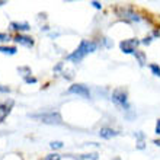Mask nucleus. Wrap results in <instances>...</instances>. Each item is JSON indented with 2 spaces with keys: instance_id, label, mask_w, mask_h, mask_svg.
Instances as JSON below:
<instances>
[{
  "instance_id": "nucleus-3",
  "label": "nucleus",
  "mask_w": 160,
  "mask_h": 160,
  "mask_svg": "<svg viewBox=\"0 0 160 160\" xmlns=\"http://www.w3.org/2000/svg\"><path fill=\"white\" fill-rule=\"evenodd\" d=\"M112 102L115 105L121 106V108H128V98H127V92L124 89H117L112 93Z\"/></svg>"
},
{
  "instance_id": "nucleus-15",
  "label": "nucleus",
  "mask_w": 160,
  "mask_h": 160,
  "mask_svg": "<svg viewBox=\"0 0 160 160\" xmlns=\"http://www.w3.org/2000/svg\"><path fill=\"white\" fill-rule=\"evenodd\" d=\"M25 82L26 83H37V79L35 77H25Z\"/></svg>"
},
{
  "instance_id": "nucleus-17",
  "label": "nucleus",
  "mask_w": 160,
  "mask_h": 160,
  "mask_svg": "<svg viewBox=\"0 0 160 160\" xmlns=\"http://www.w3.org/2000/svg\"><path fill=\"white\" fill-rule=\"evenodd\" d=\"M92 4H93V8H96V9H101L102 8V4L99 3V2H92Z\"/></svg>"
},
{
  "instance_id": "nucleus-2",
  "label": "nucleus",
  "mask_w": 160,
  "mask_h": 160,
  "mask_svg": "<svg viewBox=\"0 0 160 160\" xmlns=\"http://www.w3.org/2000/svg\"><path fill=\"white\" fill-rule=\"evenodd\" d=\"M31 118L34 119H38V121L44 122V124H51V125H54V124H61L63 118H61V115L58 112H42V114H32L29 115Z\"/></svg>"
},
{
  "instance_id": "nucleus-7",
  "label": "nucleus",
  "mask_w": 160,
  "mask_h": 160,
  "mask_svg": "<svg viewBox=\"0 0 160 160\" xmlns=\"http://www.w3.org/2000/svg\"><path fill=\"white\" fill-rule=\"evenodd\" d=\"M10 106L12 103H0V122H3L9 114H10Z\"/></svg>"
},
{
  "instance_id": "nucleus-19",
  "label": "nucleus",
  "mask_w": 160,
  "mask_h": 160,
  "mask_svg": "<svg viewBox=\"0 0 160 160\" xmlns=\"http://www.w3.org/2000/svg\"><path fill=\"white\" fill-rule=\"evenodd\" d=\"M152 42V38L148 37V38H144V41H143V44H150Z\"/></svg>"
},
{
  "instance_id": "nucleus-20",
  "label": "nucleus",
  "mask_w": 160,
  "mask_h": 160,
  "mask_svg": "<svg viewBox=\"0 0 160 160\" xmlns=\"http://www.w3.org/2000/svg\"><path fill=\"white\" fill-rule=\"evenodd\" d=\"M154 144H156V146H160V140H154Z\"/></svg>"
},
{
  "instance_id": "nucleus-10",
  "label": "nucleus",
  "mask_w": 160,
  "mask_h": 160,
  "mask_svg": "<svg viewBox=\"0 0 160 160\" xmlns=\"http://www.w3.org/2000/svg\"><path fill=\"white\" fill-rule=\"evenodd\" d=\"M16 48L15 47H0V52H3V54H10V55H13V54H16Z\"/></svg>"
},
{
  "instance_id": "nucleus-5",
  "label": "nucleus",
  "mask_w": 160,
  "mask_h": 160,
  "mask_svg": "<svg viewBox=\"0 0 160 160\" xmlns=\"http://www.w3.org/2000/svg\"><path fill=\"white\" fill-rule=\"evenodd\" d=\"M68 93L79 95V96L84 98V99H89V98H90V92H89L88 86H84V84H82V83H77V84H73V86H70V89H68Z\"/></svg>"
},
{
  "instance_id": "nucleus-21",
  "label": "nucleus",
  "mask_w": 160,
  "mask_h": 160,
  "mask_svg": "<svg viewBox=\"0 0 160 160\" xmlns=\"http://www.w3.org/2000/svg\"><path fill=\"white\" fill-rule=\"evenodd\" d=\"M3 4H6V2H4V0H2V2H0V6H3Z\"/></svg>"
},
{
  "instance_id": "nucleus-6",
  "label": "nucleus",
  "mask_w": 160,
  "mask_h": 160,
  "mask_svg": "<svg viewBox=\"0 0 160 160\" xmlns=\"http://www.w3.org/2000/svg\"><path fill=\"white\" fill-rule=\"evenodd\" d=\"M15 41H16L18 44H22V45H26V47L34 45V39L31 38V37H25V35H21V34H18L16 37H15Z\"/></svg>"
},
{
  "instance_id": "nucleus-16",
  "label": "nucleus",
  "mask_w": 160,
  "mask_h": 160,
  "mask_svg": "<svg viewBox=\"0 0 160 160\" xmlns=\"http://www.w3.org/2000/svg\"><path fill=\"white\" fill-rule=\"evenodd\" d=\"M156 134L160 135V119H157V122H156Z\"/></svg>"
},
{
  "instance_id": "nucleus-12",
  "label": "nucleus",
  "mask_w": 160,
  "mask_h": 160,
  "mask_svg": "<svg viewBox=\"0 0 160 160\" xmlns=\"http://www.w3.org/2000/svg\"><path fill=\"white\" fill-rule=\"evenodd\" d=\"M60 159H61V157H60V154H55V153H54V154H48V156H47L44 160H60Z\"/></svg>"
},
{
  "instance_id": "nucleus-4",
  "label": "nucleus",
  "mask_w": 160,
  "mask_h": 160,
  "mask_svg": "<svg viewBox=\"0 0 160 160\" xmlns=\"http://www.w3.org/2000/svg\"><path fill=\"white\" fill-rule=\"evenodd\" d=\"M138 45V41L135 38H131V39H124V41L119 44L121 47V51L122 52H125V54H135V48Z\"/></svg>"
},
{
  "instance_id": "nucleus-9",
  "label": "nucleus",
  "mask_w": 160,
  "mask_h": 160,
  "mask_svg": "<svg viewBox=\"0 0 160 160\" xmlns=\"http://www.w3.org/2000/svg\"><path fill=\"white\" fill-rule=\"evenodd\" d=\"M10 28L15 31H28L29 29V25L28 23H19V22H12L10 23Z\"/></svg>"
},
{
  "instance_id": "nucleus-1",
  "label": "nucleus",
  "mask_w": 160,
  "mask_h": 160,
  "mask_svg": "<svg viewBox=\"0 0 160 160\" xmlns=\"http://www.w3.org/2000/svg\"><path fill=\"white\" fill-rule=\"evenodd\" d=\"M95 50H96V44H95V42L82 41L80 42V45L73 51L72 54L68 55L67 58L70 60V61H73V63H79V61H82V60L86 57V55L90 54V52H93Z\"/></svg>"
},
{
  "instance_id": "nucleus-18",
  "label": "nucleus",
  "mask_w": 160,
  "mask_h": 160,
  "mask_svg": "<svg viewBox=\"0 0 160 160\" xmlns=\"http://www.w3.org/2000/svg\"><path fill=\"white\" fill-rule=\"evenodd\" d=\"M6 39H9V35H6V34H0V41H6Z\"/></svg>"
},
{
  "instance_id": "nucleus-8",
  "label": "nucleus",
  "mask_w": 160,
  "mask_h": 160,
  "mask_svg": "<svg viewBox=\"0 0 160 160\" xmlns=\"http://www.w3.org/2000/svg\"><path fill=\"white\" fill-rule=\"evenodd\" d=\"M99 135H101L102 138H112V137H115V135H118V132L114 131L112 128H101Z\"/></svg>"
},
{
  "instance_id": "nucleus-22",
  "label": "nucleus",
  "mask_w": 160,
  "mask_h": 160,
  "mask_svg": "<svg viewBox=\"0 0 160 160\" xmlns=\"http://www.w3.org/2000/svg\"><path fill=\"white\" fill-rule=\"evenodd\" d=\"M115 160H119V159H115Z\"/></svg>"
},
{
  "instance_id": "nucleus-14",
  "label": "nucleus",
  "mask_w": 160,
  "mask_h": 160,
  "mask_svg": "<svg viewBox=\"0 0 160 160\" xmlns=\"http://www.w3.org/2000/svg\"><path fill=\"white\" fill-rule=\"evenodd\" d=\"M135 55L138 57V60H140V64L143 66V64H144V54H140L138 51H135Z\"/></svg>"
},
{
  "instance_id": "nucleus-11",
  "label": "nucleus",
  "mask_w": 160,
  "mask_h": 160,
  "mask_svg": "<svg viewBox=\"0 0 160 160\" xmlns=\"http://www.w3.org/2000/svg\"><path fill=\"white\" fill-rule=\"evenodd\" d=\"M150 70L153 72V74H154V76H159L160 77V67L157 66V64H150Z\"/></svg>"
},
{
  "instance_id": "nucleus-13",
  "label": "nucleus",
  "mask_w": 160,
  "mask_h": 160,
  "mask_svg": "<svg viewBox=\"0 0 160 160\" xmlns=\"http://www.w3.org/2000/svg\"><path fill=\"white\" fill-rule=\"evenodd\" d=\"M50 146H51V148H61L63 147V143L61 141H52Z\"/></svg>"
}]
</instances>
